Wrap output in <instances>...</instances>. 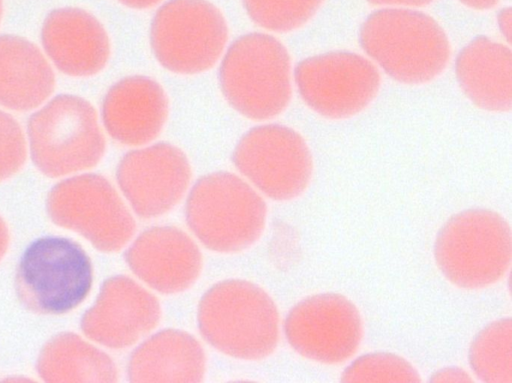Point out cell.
Returning <instances> with one entry per match:
<instances>
[{"label": "cell", "mask_w": 512, "mask_h": 383, "mask_svg": "<svg viewBox=\"0 0 512 383\" xmlns=\"http://www.w3.org/2000/svg\"><path fill=\"white\" fill-rule=\"evenodd\" d=\"M359 44L390 78L418 85L446 68L450 42L430 15L410 8H383L370 13L359 29Z\"/></svg>", "instance_id": "obj_1"}, {"label": "cell", "mask_w": 512, "mask_h": 383, "mask_svg": "<svg viewBox=\"0 0 512 383\" xmlns=\"http://www.w3.org/2000/svg\"><path fill=\"white\" fill-rule=\"evenodd\" d=\"M197 325L213 348L241 360L266 358L279 340L274 301L247 280L228 279L211 286L199 301Z\"/></svg>", "instance_id": "obj_2"}, {"label": "cell", "mask_w": 512, "mask_h": 383, "mask_svg": "<svg viewBox=\"0 0 512 383\" xmlns=\"http://www.w3.org/2000/svg\"><path fill=\"white\" fill-rule=\"evenodd\" d=\"M218 81L227 103L253 120L271 119L291 99V60L286 47L261 32L236 38L223 52Z\"/></svg>", "instance_id": "obj_3"}, {"label": "cell", "mask_w": 512, "mask_h": 383, "mask_svg": "<svg viewBox=\"0 0 512 383\" xmlns=\"http://www.w3.org/2000/svg\"><path fill=\"white\" fill-rule=\"evenodd\" d=\"M267 206L258 192L239 176L217 171L200 177L185 203L187 225L207 249L235 253L261 236Z\"/></svg>", "instance_id": "obj_4"}, {"label": "cell", "mask_w": 512, "mask_h": 383, "mask_svg": "<svg viewBox=\"0 0 512 383\" xmlns=\"http://www.w3.org/2000/svg\"><path fill=\"white\" fill-rule=\"evenodd\" d=\"M512 257L511 228L498 212L470 208L451 216L439 229L434 258L445 278L463 289L499 281Z\"/></svg>", "instance_id": "obj_5"}, {"label": "cell", "mask_w": 512, "mask_h": 383, "mask_svg": "<svg viewBox=\"0 0 512 383\" xmlns=\"http://www.w3.org/2000/svg\"><path fill=\"white\" fill-rule=\"evenodd\" d=\"M27 140L35 167L48 177H62L96 166L105 139L94 107L85 98L59 94L27 121Z\"/></svg>", "instance_id": "obj_6"}, {"label": "cell", "mask_w": 512, "mask_h": 383, "mask_svg": "<svg viewBox=\"0 0 512 383\" xmlns=\"http://www.w3.org/2000/svg\"><path fill=\"white\" fill-rule=\"evenodd\" d=\"M16 293L28 309L40 314H63L79 306L93 283L88 254L75 241L44 236L23 251L16 271Z\"/></svg>", "instance_id": "obj_7"}, {"label": "cell", "mask_w": 512, "mask_h": 383, "mask_svg": "<svg viewBox=\"0 0 512 383\" xmlns=\"http://www.w3.org/2000/svg\"><path fill=\"white\" fill-rule=\"evenodd\" d=\"M227 22L209 0H168L155 12L149 43L166 70L193 75L210 69L223 55Z\"/></svg>", "instance_id": "obj_8"}, {"label": "cell", "mask_w": 512, "mask_h": 383, "mask_svg": "<svg viewBox=\"0 0 512 383\" xmlns=\"http://www.w3.org/2000/svg\"><path fill=\"white\" fill-rule=\"evenodd\" d=\"M49 218L72 230L102 252L123 248L134 235L135 220L113 185L102 175L65 178L47 195Z\"/></svg>", "instance_id": "obj_9"}, {"label": "cell", "mask_w": 512, "mask_h": 383, "mask_svg": "<svg viewBox=\"0 0 512 383\" xmlns=\"http://www.w3.org/2000/svg\"><path fill=\"white\" fill-rule=\"evenodd\" d=\"M232 162L257 190L275 201L301 195L313 172L312 155L302 135L277 123L246 131L235 145Z\"/></svg>", "instance_id": "obj_10"}, {"label": "cell", "mask_w": 512, "mask_h": 383, "mask_svg": "<svg viewBox=\"0 0 512 383\" xmlns=\"http://www.w3.org/2000/svg\"><path fill=\"white\" fill-rule=\"evenodd\" d=\"M293 75L305 104L333 120L364 110L376 97L381 83L379 71L369 59L346 50L304 58Z\"/></svg>", "instance_id": "obj_11"}, {"label": "cell", "mask_w": 512, "mask_h": 383, "mask_svg": "<svg viewBox=\"0 0 512 383\" xmlns=\"http://www.w3.org/2000/svg\"><path fill=\"white\" fill-rule=\"evenodd\" d=\"M284 334L289 345L301 356L335 364L347 360L358 349L362 320L357 307L345 296L315 294L289 310Z\"/></svg>", "instance_id": "obj_12"}, {"label": "cell", "mask_w": 512, "mask_h": 383, "mask_svg": "<svg viewBox=\"0 0 512 383\" xmlns=\"http://www.w3.org/2000/svg\"><path fill=\"white\" fill-rule=\"evenodd\" d=\"M191 175L186 154L168 142L130 150L116 167L122 194L134 213L144 219L174 208L186 193Z\"/></svg>", "instance_id": "obj_13"}, {"label": "cell", "mask_w": 512, "mask_h": 383, "mask_svg": "<svg viewBox=\"0 0 512 383\" xmlns=\"http://www.w3.org/2000/svg\"><path fill=\"white\" fill-rule=\"evenodd\" d=\"M160 318V304L150 291L127 276L115 275L103 282L80 327L90 340L122 349L149 334Z\"/></svg>", "instance_id": "obj_14"}, {"label": "cell", "mask_w": 512, "mask_h": 383, "mask_svg": "<svg viewBox=\"0 0 512 383\" xmlns=\"http://www.w3.org/2000/svg\"><path fill=\"white\" fill-rule=\"evenodd\" d=\"M125 261L138 279L162 294L192 286L203 263L196 243L174 226H153L141 232L127 248Z\"/></svg>", "instance_id": "obj_15"}, {"label": "cell", "mask_w": 512, "mask_h": 383, "mask_svg": "<svg viewBox=\"0 0 512 383\" xmlns=\"http://www.w3.org/2000/svg\"><path fill=\"white\" fill-rule=\"evenodd\" d=\"M40 39L43 50L63 74L88 77L107 64L111 45L102 23L80 7H60L45 17Z\"/></svg>", "instance_id": "obj_16"}, {"label": "cell", "mask_w": 512, "mask_h": 383, "mask_svg": "<svg viewBox=\"0 0 512 383\" xmlns=\"http://www.w3.org/2000/svg\"><path fill=\"white\" fill-rule=\"evenodd\" d=\"M168 116L163 87L146 75L126 76L105 93L101 118L105 130L118 143L139 146L154 140Z\"/></svg>", "instance_id": "obj_17"}, {"label": "cell", "mask_w": 512, "mask_h": 383, "mask_svg": "<svg viewBox=\"0 0 512 383\" xmlns=\"http://www.w3.org/2000/svg\"><path fill=\"white\" fill-rule=\"evenodd\" d=\"M455 76L466 97L489 112H508L512 104V53L487 36L467 43L455 59Z\"/></svg>", "instance_id": "obj_18"}, {"label": "cell", "mask_w": 512, "mask_h": 383, "mask_svg": "<svg viewBox=\"0 0 512 383\" xmlns=\"http://www.w3.org/2000/svg\"><path fill=\"white\" fill-rule=\"evenodd\" d=\"M206 358L200 343L188 332L165 329L139 344L129 357L127 375L131 382L202 381Z\"/></svg>", "instance_id": "obj_19"}, {"label": "cell", "mask_w": 512, "mask_h": 383, "mask_svg": "<svg viewBox=\"0 0 512 383\" xmlns=\"http://www.w3.org/2000/svg\"><path fill=\"white\" fill-rule=\"evenodd\" d=\"M54 87L53 69L34 43L15 34L0 35V106L33 110L46 102Z\"/></svg>", "instance_id": "obj_20"}, {"label": "cell", "mask_w": 512, "mask_h": 383, "mask_svg": "<svg viewBox=\"0 0 512 383\" xmlns=\"http://www.w3.org/2000/svg\"><path fill=\"white\" fill-rule=\"evenodd\" d=\"M37 373L45 382H115L118 372L104 351L71 332L51 337L41 348Z\"/></svg>", "instance_id": "obj_21"}, {"label": "cell", "mask_w": 512, "mask_h": 383, "mask_svg": "<svg viewBox=\"0 0 512 383\" xmlns=\"http://www.w3.org/2000/svg\"><path fill=\"white\" fill-rule=\"evenodd\" d=\"M468 362L474 374L483 382H512V320H494L473 338L468 350Z\"/></svg>", "instance_id": "obj_22"}, {"label": "cell", "mask_w": 512, "mask_h": 383, "mask_svg": "<svg viewBox=\"0 0 512 383\" xmlns=\"http://www.w3.org/2000/svg\"><path fill=\"white\" fill-rule=\"evenodd\" d=\"M249 18L273 32H290L306 24L324 0H241Z\"/></svg>", "instance_id": "obj_23"}, {"label": "cell", "mask_w": 512, "mask_h": 383, "mask_svg": "<svg viewBox=\"0 0 512 383\" xmlns=\"http://www.w3.org/2000/svg\"><path fill=\"white\" fill-rule=\"evenodd\" d=\"M342 382H421L414 366L390 352H373L359 356L341 375Z\"/></svg>", "instance_id": "obj_24"}, {"label": "cell", "mask_w": 512, "mask_h": 383, "mask_svg": "<svg viewBox=\"0 0 512 383\" xmlns=\"http://www.w3.org/2000/svg\"><path fill=\"white\" fill-rule=\"evenodd\" d=\"M27 157V144L21 126L10 114L0 109V182L23 167Z\"/></svg>", "instance_id": "obj_25"}, {"label": "cell", "mask_w": 512, "mask_h": 383, "mask_svg": "<svg viewBox=\"0 0 512 383\" xmlns=\"http://www.w3.org/2000/svg\"><path fill=\"white\" fill-rule=\"evenodd\" d=\"M429 382H472L469 374L459 367H445L434 372Z\"/></svg>", "instance_id": "obj_26"}, {"label": "cell", "mask_w": 512, "mask_h": 383, "mask_svg": "<svg viewBox=\"0 0 512 383\" xmlns=\"http://www.w3.org/2000/svg\"><path fill=\"white\" fill-rule=\"evenodd\" d=\"M373 5L380 6H401V7H421L430 4L434 0H366Z\"/></svg>", "instance_id": "obj_27"}, {"label": "cell", "mask_w": 512, "mask_h": 383, "mask_svg": "<svg viewBox=\"0 0 512 383\" xmlns=\"http://www.w3.org/2000/svg\"><path fill=\"white\" fill-rule=\"evenodd\" d=\"M497 23L500 32L507 42H510L511 34V9L510 7L502 8L497 15Z\"/></svg>", "instance_id": "obj_28"}, {"label": "cell", "mask_w": 512, "mask_h": 383, "mask_svg": "<svg viewBox=\"0 0 512 383\" xmlns=\"http://www.w3.org/2000/svg\"><path fill=\"white\" fill-rule=\"evenodd\" d=\"M463 5L475 10H488L496 6L499 0H459Z\"/></svg>", "instance_id": "obj_29"}, {"label": "cell", "mask_w": 512, "mask_h": 383, "mask_svg": "<svg viewBox=\"0 0 512 383\" xmlns=\"http://www.w3.org/2000/svg\"><path fill=\"white\" fill-rule=\"evenodd\" d=\"M117 1L128 8L143 10V9L153 7L161 0H117Z\"/></svg>", "instance_id": "obj_30"}, {"label": "cell", "mask_w": 512, "mask_h": 383, "mask_svg": "<svg viewBox=\"0 0 512 383\" xmlns=\"http://www.w3.org/2000/svg\"><path fill=\"white\" fill-rule=\"evenodd\" d=\"M9 244V232L5 221L0 216V260L7 252Z\"/></svg>", "instance_id": "obj_31"}, {"label": "cell", "mask_w": 512, "mask_h": 383, "mask_svg": "<svg viewBox=\"0 0 512 383\" xmlns=\"http://www.w3.org/2000/svg\"><path fill=\"white\" fill-rule=\"evenodd\" d=\"M2 15H3V0H0V22L2 19Z\"/></svg>", "instance_id": "obj_32"}]
</instances>
